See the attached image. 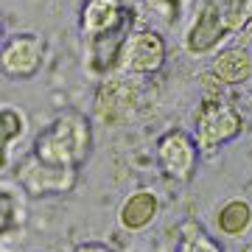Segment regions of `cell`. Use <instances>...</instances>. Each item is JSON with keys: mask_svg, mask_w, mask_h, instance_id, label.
I'll list each match as a JSON object with an SVG mask.
<instances>
[{"mask_svg": "<svg viewBox=\"0 0 252 252\" xmlns=\"http://www.w3.org/2000/svg\"><path fill=\"white\" fill-rule=\"evenodd\" d=\"M90 149L93 124L84 112H76V109L56 115L34 140V157L39 162H48L56 168H76V171L87 162Z\"/></svg>", "mask_w": 252, "mask_h": 252, "instance_id": "1", "label": "cell"}, {"mask_svg": "<svg viewBox=\"0 0 252 252\" xmlns=\"http://www.w3.org/2000/svg\"><path fill=\"white\" fill-rule=\"evenodd\" d=\"M252 20V0H207L185 31L188 54H213L230 34Z\"/></svg>", "mask_w": 252, "mask_h": 252, "instance_id": "2", "label": "cell"}, {"mask_svg": "<svg viewBox=\"0 0 252 252\" xmlns=\"http://www.w3.org/2000/svg\"><path fill=\"white\" fill-rule=\"evenodd\" d=\"M241 129H244L241 112L216 93H205L196 112V137H193L196 149L213 152L221 143L233 140Z\"/></svg>", "mask_w": 252, "mask_h": 252, "instance_id": "3", "label": "cell"}, {"mask_svg": "<svg viewBox=\"0 0 252 252\" xmlns=\"http://www.w3.org/2000/svg\"><path fill=\"white\" fill-rule=\"evenodd\" d=\"M168 59V45L165 36L152 28H137L126 36L124 56H121V70L129 76H154L162 70Z\"/></svg>", "mask_w": 252, "mask_h": 252, "instance_id": "4", "label": "cell"}, {"mask_svg": "<svg viewBox=\"0 0 252 252\" xmlns=\"http://www.w3.org/2000/svg\"><path fill=\"white\" fill-rule=\"evenodd\" d=\"M45 59V39L39 34H11L6 42H0V73L6 79L26 81L34 79Z\"/></svg>", "mask_w": 252, "mask_h": 252, "instance_id": "5", "label": "cell"}, {"mask_svg": "<svg viewBox=\"0 0 252 252\" xmlns=\"http://www.w3.org/2000/svg\"><path fill=\"white\" fill-rule=\"evenodd\" d=\"M196 157L199 149L193 137L182 129H171L157 140V165L165 174V180L177 185H188L196 174Z\"/></svg>", "mask_w": 252, "mask_h": 252, "instance_id": "6", "label": "cell"}, {"mask_svg": "<svg viewBox=\"0 0 252 252\" xmlns=\"http://www.w3.org/2000/svg\"><path fill=\"white\" fill-rule=\"evenodd\" d=\"M76 180H79L76 168H56V165L39 162L34 154L26 157L17 165V182L23 185V190L28 196H34V199L67 193V190H73Z\"/></svg>", "mask_w": 252, "mask_h": 252, "instance_id": "7", "label": "cell"}, {"mask_svg": "<svg viewBox=\"0 0 252 252\" xmlns=\"http://www.w3.org/2000/svg\"><path fill=\"white\" fill-rule=\"evenodd\" d=\"M129 34H132V23H124V26L107 31V34L84 39L87 42V70L93 76L112 79L121 70V56H124V45Z\"/></svg>", "mask_w": 252, "mask_h": 252, "instance_id": "8", "label": "cell"}, {"mask_svg": "<svg viewBox=\"0 0 252 252\" xmlns=\"http://www.w3.org/2000/svg\"><path fill=\"white\" fill-rule=\"evenodd\" d=\"M132 20H135V14L124 0H81L79 28L84 39L107 34V31L124 26V23H132Z\"/></svg>", "mask_w": 252, "mask_h": 252, "instance_id": "9", "label": "cell"}, {"mask_svg": "<svg viewBox=\"0 0 252 252\" xmlns=\"http://www.w3.org/2000/svg\"><path fill=\"white\" fill-rule=\"evenodd\" d=\"M95 115L104 124H124L135 115V87L124 79H107L95 95Z\"/></svg>", "mask_w": 252, "mask_h": 252, "instance_id": "10", "label": "cell"}, {"mask_svg": "<svg viewBox=\"0 0 252 252\" xmlns=\"http://www.w3.org/2000/svg\"><path fill=\"white\" fill-rule=\"evenodd\" d=\"M157 207H160V202H157V196H154L152 190H137V193H132V196L121 205L118 221H121L124 230L137 233V230H143V227H149L154 221Z\"/></svg>", "mask_w": 252, "mask_h": 252, "instance_id": "11", "label": "cell"}, {"mask_svg": "<svg viewBox=\"0 0 252 252\" xmlns=\"http://www.w3.org/2000/svg\"><path fill=\"white\" fill-rule=\"evenodd\" d=\"M250 73H252V59L244 48H227L210 64V76L219 84H238V81L250 79Z\"/></svg>", "mask_w": 252, "mask_h": 252, "instance_id": "12", "label": "cell"}, {"mask_svg": "<svg viewBox=\"0 0 252 252\" xmlns=\"http://www.w3.org/2000/svg\"><path fill=\"white\" fill-rule=\"evenodd\" d=\"M26 132V115L14 107H0V174L6 171L9 149Z\"/></svg>", "mask_w": 252, "mask_h": 252, "instance_id": "13", "label": "cell"}, {"mask_svg": "<svg viewBox=\"0 0 252 252\" xmlns=\"http://www.w3.org/2000/svg\"><path fill=\"white\" fill-rule=\"evenodd\" d=\"M219 230L227 235H241L247 233V227L252 224V207L244 199H230L221 210H219Z\"/></svg>", "mask_w": 252, "mask_h": 252, "instance_id": "14", "label": "cell"}, {"mask_svg": "<svg viewBox=\"0 0 252 252\" xmlns=\"http://www.w3.org/2000/svg\"><path fill=\"white\" fill-rule=\"evenodd\" d=\"M177 252H224V250H221L219 241H213L196 221H185L182 230H180Z\"/></svg>", "mask_w": 252, "mask_h": 252, "instance_id": "15", "label": "cell"}, {"mask_svg": "<svg viewBox=\"0 0 252 252\" xmlns=\"http://www.w3.org/2000/svg\"><path fill=\"white\" fill-rule=\"evenodd\" d=\"M20 224V202L11 190H0V238L14 233Z\"/></svg>", "mask_w": 252, "mask_h": 252, "instance_id": "16", "label": "cell"}, {"mask_svg": "<svg viewBox=\"0 0 252 252\" xmlns=\"http://www.w3.org/2000/svg\"><path fill=\"white\" fill-rule=\"evenodd\" d=\"M149 6H152L157 14H162L168 23H174V20H180L182 9L188 6V0H149Z\"/></svg>", "mask_w": 252, "mask_h": 252, "instance_id": "17", "label": "cell"}, {"mask_svg": "<svg viewBox=\"0 0 252 252\" xmlns=\"http://www.w3.org/2000/svg\"><path fill=\"white\" fill-rule=\"evenodd\" d=\"M76 252H112L109 247H104V244H81V247H76Z\"/></svg>", "mask_w": 252, "mask_h": 252, "instance_id": "18", "label": "cell"}, {"mask_svg": "<svg viewBox=\"0 0 252 252\" xmlns=\"http://www.w3.org/2000/svg\"><path fill=\"white\" fill-rule=\"evenodd\" d=\"M0 39H3V14H0Z\"/></svg>", "mask_w": 252, "mask_h": 252, "instance_id": "19", "label": "cell"}]
</instances>
